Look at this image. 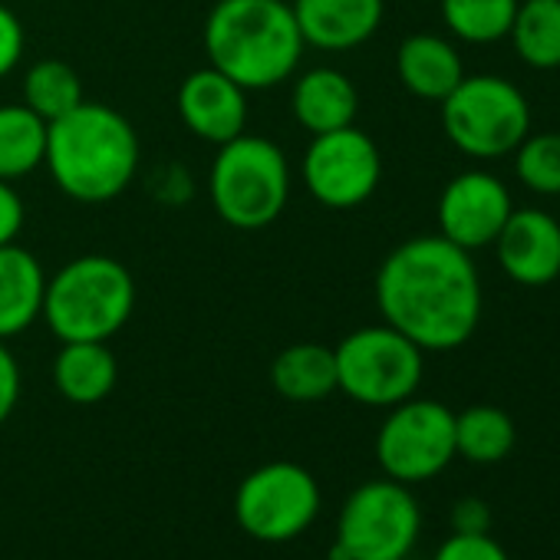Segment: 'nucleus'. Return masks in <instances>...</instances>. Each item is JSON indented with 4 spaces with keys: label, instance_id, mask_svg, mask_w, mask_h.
<instances>
[{
    "label": "nucleus",
    "instance_id": "1",
    "mask_svg": "<svg viewBox=\"0 0 560 560\" xmlns=\"http://www.w3.org/2000/svg\"><path fill=\"white\" fill-rule=\"evenodd\" d=\"M376 307L383 324L422 353L465 347L481 320V277L468 250L442 234L402 241L380 264Z\"/></svg>",
    "mask_w": 560,
    "mask_h": 560
},
{
    "label": "nucleus",
    "instance_id": "2",
    "mask_svg": "<svg viewBox=\"0 0 560 560\" xmlns=\"http://www.w3.org/2000/svg\"><path fill=\"white\" fill-rule=\"evenodd\" d=\"M201 40L208 67L247 93L288 83L307 50L288 0H218Z\"/></svg>",
    "mask_w": 560,
    "mask_h": 560
},
{
    "label": "nucleus",
    "instance_id": "3",
    "mask_svg": "<svg viewBox=\"0 0 560 560\" xmlns=\"http://www.w3.org/2000/svg\"><path fill=\"white\" fill-rule=\"evenodd\" d=\"M44 165L67 198L103 205L132 185L139 136L119 109L83 100L73 113L47 126Z\"/></svg>",
    "mask_w": 560,
    "mask_h": 560
},
{
    "label": "nucleus",
    "instance_id": "4",
    "mask_svg": "<svg viewBox=\"0 0 560 560\" xmlns=\"http://www.w3.org/2000/svg\"><path fill=\"white\" fill-rule=\"evenodd\" d=\"M136 311V280L106 254H83L47 277L44 320L60 343L113 340Z\"/></svg>",
    "mask_w": 560,
    "mask_h": 560
},
{
    "label": "nucleus",
    "instance_id": "5",
    "mask_svg": "<svg viewBox=\"0 0 560 560\" xmlns=\"http://www.w3.org/2000/svg\"><path fill=\"white\" fill-rule=\"evenodd\" d=\"M208 195L218 218L237 231H260L273 224L291 198V165L277 142L241 132L218 145Z\"/></svg>",
    "mask_w": 560,
    "mask_h": 560
},
{
    "label": "nucleus",
    "instance_id": "6",
    "mask_svg": "<svg viewBox=\"0 0 560 560\" xmlns=\"http://www.w3.org/2000/svg\"><path fill=\"white\" fill-rule=\"evenodd\" d=\"M442 129L458 152L471 159H501L530 132V106L504 77H465L442 100Z\"/></svg>",
    "mask_w": 560,
    "mask_h": 560
},
{
    "label": "nucleus",
    "instance_id": "7",
    "mask_svg": "<svg viewBox=\"0 0 560 560\" xmlns=\"http://www.w3.org/2000/svg\"><path fill=\"white\" fill-rule=\"evenodd\" d=\"M337 389L353 402L373 409H393L416 396L425 353L389 324L360 327L334 347Z\"/></svg>",
    "mask_w": 560,
    "mask_h": 560
},
{
    "label": "nucleus",
    "instance_id": "8",
    "mask_svg": "<svg viewBox=\"0 0 560 560\" xmlns=\"http://www.w3.org/2000/svg\"><path fill=\"white\" fill-rule=\"evenodd\" d=\"M419 501L402 481H366L340 511L330 560H406L419 540Z\"/></svg>",
    "mask_w": 560,
    "mask_h": 560
},
{
    "label": "nucleus",
    "instance_id": "9",
    "mask_svg": "<svg viewBox=\"0 0 560 560\" xmlns=\"http://www.w3.org/2000/svg\"><path fill=\"white\" fill-rule=\"evenodd\" d=\"M317 514L320 485L304 465L294 462H270L254 468L234 494L237 524L250 537L267 544H280L304 534Z\"/></svg>",
    "mask_w": 560,
    "mask_h": 560
},
{
    "label": "nucleus",
    "instance_id": "10",
    "mask_svg": "<svg viewBox=\"0 0 560 560\" xmlns=\"http://www.w3.org/2000/svg\"><path fill=\"white\" fill-rule=\"evenodd\" d=\"M376 458L386 478L419 485L455 458V412L435 399H406L389 409L376 435Z\"/></svg>",
    "mask_w": 560,
    "mask_h": 560
},
{
    "label": "nucleus",
    "instance_id": "11",
    "mask_svg": "<svg viewBox=\"0 0 560 560\" xmlns=\"http://www.w3.org/2000/svg\"><path fill=\"white\" fill-rule=\"evenodd\" d=\"M301 178L314 201L347 211L370 201L380 188L383 155L363 129L343 126L311 139L301 162Z\"/></svg>",
    "mask_w": 560,
    "mask_h": 560
},
{
    "label": "nucleus",
    "instance_id": "12",
    "mask_svg": "<svg viewBox=\"0 0 560 560\" xmlns=\"http://www.w3.org/2000/svg\"><path fill=\"white\" fill-rule=\"evenodd\" d=\"M511 211H514V201L504 182L494 178L491 172L471 168V172L455 175L442 188L439 208H435L439 234L471 254L498 241Z\"/></svg>",
    "mask_w": 560,
    "mask_h": 560
},
{
    "label": "nucleus",
    "instance_id": "13",
    "mask_svg": "<svg viewBox=\"0 0 560 560\" xmlns=\"http://www.w3.org/2000/svg\"><path fill=\"white\" fill-rule=\"evenodd\" d=\"M494 254L501 270L521 288H547L560 277V221L540 208H514Z\"/></svg>",
    "mask_w": 560,
    "mask_h": 560
},
{
    "label": "nucleus",
    "instance_id": "14",
    "mask_svg": "<svg viewBox=\"0 0 560 560\" xmlns=\"http://www.w3.org/2000/svg\"><path fill=\"white\" fill-rule=\"evenodd\" d=\"M175 109L185 129L211 145H224L247 129V90L214 67L195 70L182 80Z\"/></svg>",
    "mask_w": 560,
    "mask_h": 560
},
{
    "label": "nucleus",
    "instance_id": "15",
    "mask_svg": "<svg viewBox=\"0 0 560 560\" xmlns=\"http://www.w3.org/2000/svg\"><path fill=\"white\" fill-rule=\"evenodd\" d=\"M291 8L307 47L343 54L380 31L386 0H294Z\"/></svg>",
    "mask_w": 560,
    "mask_h": 560
},
{
    "label": "nucleus",
    "instance_id": "16",
    "mask_svg": "<svg viewBox=\"0 0 560 560\" xmlns=\"http://www.w3.org/2000/svg\"><path fill=\"white\" fill-rule=\"evenodd\" d=\"M44 264L18 241L0 247V340L21 337L44 317Z\"/></svg>",
    "mask_w": 560,
    "mask_h": 560
},
{
    "label": "nucleus",
    "instance_id": "17",
    "mask_svg": "<svg viewBox=\"0 0 560 560\" xmlns=\"http://www.w3.org/2000/svg\"><path fill=\"white\" fill-rule=\"evenodd\" d=\"M291 113L311 136H324L357 122L360 93L347 73L334 67H317L294 80Z\"/></svg>",
    "mask_w": 560,
    "mask_h": 560
},
{
    "label": "nucleus",
    "instance_id": "18",
    "mask_svg": "<svg viewBox=\"0 0 560 560\" xmlns=\"http://www.w3.org/2000/svg\"><path fill=\"white\" fill-rule=\"evenodd\" d=\"M396 73L399 83L429 103H442L462 80H465V63L455 50L439 34H412L399 44L396 54Z\"/></svg>",
    "mask_w": 560,
    "mask_h": 560
},
{
    "label": "nucleus",
    "instance_id": "19",
    "mask_svg": "<svg viewBox=\"0 0 560 560\" xmlns=\"http://www.w3.org/2000/svg\"><path fill=\"white\" fill-rule=\"evenodd\" d=\"M119 380V363L103 340L63 343L54 360V383L63 399L77 406L103 402Z\"/></svg>",
    "mask_w": 560,
    "mask_h": 560
},
{
    "label": "nucleus",
    "instance_id": "20",
    "mask_svg": "<svg viewBox=\"0 0 560 560\" xmlns=\"http://www.w3.org/2000/svg\"><path fill=\"white\" fill-rule=\"evenodd\" d=\"M273 389L291 402H320L337 393V357L324 343H294L270 366Z\"/></svg>",
    "mask_w": 560,
    "mask_h": 560
},
{
    "label": "nucleus",
    "instance_id": "21",
    "mask_svg": "<svg viewBox=\"0 0 560 560\" xmlns=\"http://www.w3.org/2000/svg\"><path fill=\"white\" fill-rule=\"evenodd\" d=\"M47 159V122L24 103L0 106V178L34 175Z\"/></svg>",
    "mask_w": 560,
    "mask_h": 560
},
{
    "label": "nucleus",
    "instance_id": "22",
    "mask_svg": "<svg viewBox=\"0 0 560 560\" xmlns=\"http://www.w3.org/2000/svg\"><path fill=\"white\" fill-rule=\"evenodd\" d=\"M517 442L514 419L498 406H468L455 416V455L475 465H494Z\"/></svg>",
    "mask_w": 560,
    "mask_h": 560
},
{
    "label": "nucleus",
    "instance_id": "23",
    "mask_svg": "<svg viewBox=\"0 0 560 560\" xmlns=\"http://www.w3.org/2000/svg\"><path fill=\"white\" fill-rule=\"evenodd\" d=\"M511 44L534 70H560V0H521Z\"/></svg>",
    "mask_w": 560,
    "mask_h": 560
},
{
    "label": "nucleus",
    "instance_id": "24",
    "mask_svg": "<svg viewBox=\"0 0 560 560\" xmlns=\"http://www.w3.org/2000/svg\"><path fill=\"white\" fill-rule=\"evenodd\" d=\"M83 100V80L63 60H40L24 77V106L34 109L47 126L73 113Z\"/></svg>",
    "mask_w": 560,
    "mask_h": 560
},
{
    "label": "nucleus",
    "instance_id": "25",
    "mask_svg": "<svg viewBox=\"0 0 560 560\" xmlns=\"http://www.w3.org/2000/svg\"><path fill=\"white\" fill-rule=\"evenodd\" d=\"M521 0H442V21L465 44H498L511 34Z\"/></svg>",
    "mask_w": 560,
    "mask_h": 560
},
{
    "label": "nucleus",
    "instance_id": "26",
    "mask_svg": "<svg viewBox=\"0 0 560 560\" xmlns=\"http://www.w3.org/2000/svg\"><path fill=\"white\" fill-rule=\"evenodd\" d=\"M511 155H514V175L524 188L544 198L560 195V132H537V136L527 132Z\"/></svg>",
    "mask_w": 560,
    "mask_h": 560
},
{
    "label": "nucleus",
    "instance_id": "27",
    "mask_svg": "<svg viewBox=\"0 0 560 560\" xmlns=\"http://www.w3.org/2000/svg\"><path fill=\"white\" fill-rule=\"evenodd\" d=\"M432 560H508V553L491 534H452Z\"/></svg>",
    "mask_w": 560,
    "mask_h": 560
},
{
    "label": "nucleus",
    "instance_id": "28",
    "mask_svg": "<svg viewBox=\"0 0 560 560\" xmlns=\"http://www.w3.org/2000/svg\"><path fill=\"white\" fill-rule=\"evenodd\" d=\"M24 47H27L24 24L11 8L0 4V80L18 70V63L24 60Z\"/></svg>",
    "mask_w": 560,
    "mask_h": 560
},
{
    "label": "nucleus",
    "instance_id": "29",
    "mask_svg": "<svg viewBox=\"0 0 560 560\" xmlns=\"http://www.w3.org/2000/svg\"><path fill=\"white\" fill-rule=\"evenodd\" d=\"M24 231V198L11 182L0 178V247L14 244Z\"/></svg>",
    "mask_w": 560,
    "mask_h": 560
},
{
    "label": "nucleus",
    "instance_id": "30",
    "mask_svg": "<svg viewBox=\"0 0 560 560\" xmlns=\"http://www.w3.org/2000/svg\"><path fill=\"white\" fill-rule=\"evenodd\" d=\"M18 399H21V366L8 350V343L0 340V425L11 419Z\"/></svg>",
    "mask_w": 560,
    "mask_h": 560
},
{
    "label": "nucleus",
    "instance_id": "31",
    "mask_svg": "<svg viewBox=\"0 0 560 560\" xmlns=\"http://www.w3.org/2000/svg\"><path fill=\"white\" fill-rule=\"evenodd\" d=\"M455 534H488L491 530V508L481 498H462L452 508Z\"/></svg>",
    "mask_w": 560,
    "mask_h": 560
}]
</instances>
